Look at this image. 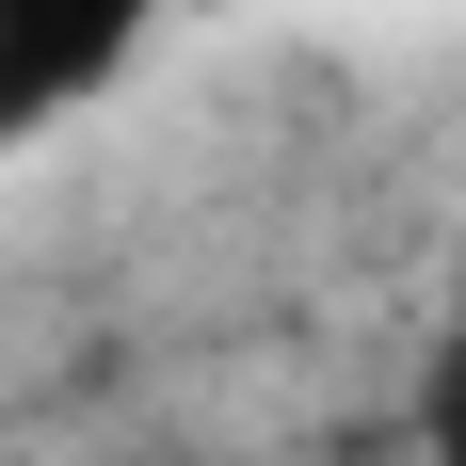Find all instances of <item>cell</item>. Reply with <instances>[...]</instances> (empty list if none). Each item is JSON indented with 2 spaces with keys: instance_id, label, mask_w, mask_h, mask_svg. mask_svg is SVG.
I'll return each mask as SVG.
<instances>
[{
  "instance_id": "1",
  "label": "cell",
  "mask_w": 466,
  "mask_h": 466,
  "mask_svg": "<svg viewBox=\"0 0 466 466\" xmlns=\"http://www.w3.org/2000/svg\"><path fill=\"white\" fill-rule=\"evenodd\" d=\"M145 16H161V0H0V129L81 113V96L145 48Z\"/></svg>"
},
{
  "instance_id": "2",
  "label": "cell",
  "mask_w": 466,
  "mask_h": 466,
  "mask_svg": "<svg viewBox=\"0 0 466 466\" xmlns=\"http://www.w3.org/2000/svg\"><path fill=\"white\" fill-rule=\"evenodd\" d=\"M419 466H466V322H434L419 354Z\"/></svg>"
}]
</instances>
